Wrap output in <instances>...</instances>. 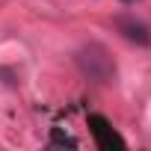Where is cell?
<instances>
[{
  "instance_id": "obj_3",
  "label": "cell",
  "mask_w": 151,
  "mask_h": 151,
  "mask_svg": "<svg viewBox=\"0 0 151 151\" xmlns=\"http://www.w3.org/2000/svg\"><path fill=\"white\" fill-rule=\"evenodd\" d=\"M122 3H133V0H122Z\"/></svg>"
},
{
  "instance_id": "obj_2",
  "label": "cell",
  "mask_w": 151,
  "mask_h": 151,
  "mask_svg": "<svg viewBox=\"0 0 151 151\" xmlns=\"http://www.w3.org/2000/svg\"><path fill=\"white\" fill-rule=\"evenodd\" d=\"M116 27H119V33H122L127 42L151 45V33H148V27H145L142 21H136V18H119V21H116Z\"/></svg>"
},
{
  "instance_id": "obj_1",
  "label": "cell",
  "mask_w": 151,
  "mask_h": 151,
  "mask_svg": "<svg viewBox=\"0 0 151 151\" xmlns=\"http://www.w3.org/2000/svg\"><path fill=\"white\" fill-rule=\"evenodd\" d=\"M77 65H80V71L86 74V77L95 80V83H113V80H116V62H113V56H110L101 45H86V47H80Z\"/></svg>"
}]
</instances>
